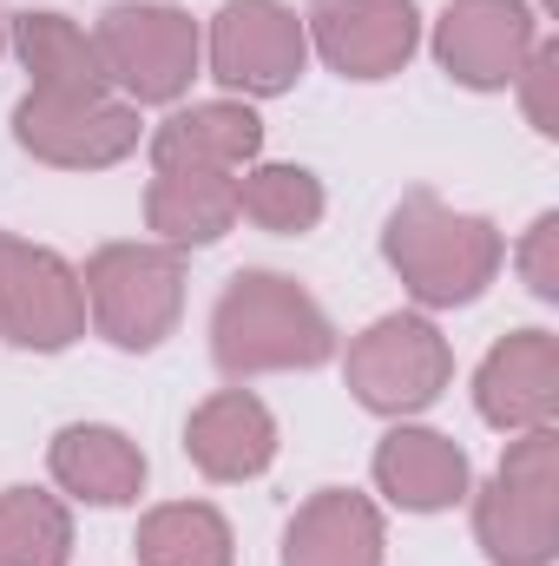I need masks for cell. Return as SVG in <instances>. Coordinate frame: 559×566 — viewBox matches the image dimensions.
Instances as JSON below:
<instances>
[{"label": "cell", "instance_id": "obj_1", "mask_svg": "<svg viewBox=\"0 0 559 566\" xmlns=\"http://www.w3.org/2000/svg\"><path fill=\"white\" fill-rule=\"evenodd\" d=\"M211 356L238 382L277 376V369H316L336 356V323L296 277L238 271L211 310Z\"/></svg>", "mask_w": 559, "mask_h": 566}, {"label": "cell", "instance_id": "obj_2", "mask_svg": "<svg viewBox=\"0 0 559 566\" xmlns=\"http://www.w3.org/2000/svg\"><path fill=\"white\" fill-rule=\"evenodd\" d=\"M382 258L421 310H454L500 277L507 238L494 231V218L454 211L434 191H409L382 224Z\"/></svg>", "mask_w": 559, "mask_h": 566}, {"label": "cell", "instance_id": "obj_3", "mask_svg": "<svg viewBox=\"0 0 559 566\" xmlns=\"http://www.w3.org/2000/svg\"><path fill=\"white\" fill-rule=\"evenodd\" d=\"M474 541L494 566H553L559 560V434L527 428L494 481L474 494Z\"/></svg>", "mask_w": 559, "mask_h": 566}, {"label": "cell", "instance_id": "obj_4", "mask_svg": "<svg viewBox=\"0 0 559 566\" xmlns=\"http://www.w3.org/2000/svg\"><path fill=\"white\" fill-rule=\"evenodd\" d=\"M86 310L113 349H158L184 310V251L171 244H99L80 271Z\"/></svg>", "mask_w": 559, "mask_h": 566}, {"label": "cell", "instance_id": "obj_5", "mask_svg": "<svg viewBox=\"0 0 559 566\" xmlns=\"http://www.w3.org/2000/svg\"><path fill=\"white\" fill-rule=\"evenodd\" d=\"M93 46H99L106 80L126 93V106H171L198 80V53H204L198 20L184 7H165V0L106 7L93 27Z\"/></svg>", "mask_w": 559, "mask_h": 566}, {"label": "cell", "instance_id": "obj_6", "mask_svg": "<svg viewBox=\"0 0 559 566\" xmlns=\"http://www.w3.org/2000/svg\"><path fill=\"white\" fill-rule=\"evenodd\" d=\"M342 376H349V396L369 409V416H421L428 402H441L447 376H454V349L447 336L415 316V310H395V316H376L349 356H342Z\"/></svg>", "mask_w": 559, "mask_h": 566}, {"label": "cell", "instance_id": "obj_7", "mask_svg": "<svg viewBox=\"0 0 559 566\" xmlns=\"http://www.w3.org/2000/svg\"><path fill=\"white\" fill-rule=\"evenodd\" d=\"M0 336L33 356H60L86 336V290L60 251L20 238L0 244Z\"/></svg>", "mask_w": 559, "mask_h": 566}, {"label": "cell", "instance_id": "obj_8", "mask_svg": "<svg viewBox=\"0 0 559 566\" xmlns=\"http://www.w3.org/2000/svg\"><path fill=\"white\" fill-rule=\"evenodd\" d=\"M309 33L283 0H224L211 20V80L244 99H277L303 80Z\"/></svg>", "mask_w": 559, "mask_h": 566}, {"label": "cell", "instance_id": "obj_9", "mask_svg": "<svg viewBox=\"0 0 559 566\" xmlns=\"http://www.w3.org/2000/svg\"><path fill=\"white\" fill-rule=\"evenodd\" d=\"M13 139L27 158L60 171H106L139 151V106L126 99H53L27 93L13 106Z\"/></svg>", "mask_w": 559, "mask_h": 566}, {"label": "cell", "instance_id": "obj_10", "mask_svg": "<svg viewBox=\"0 0 559 566\" xmlns=\"http://www.w3.org/2000/svg\"><path fill=\"white\" fill-rule=\"evenodd\" d=\"M534 46H540V20L527 0H447V13L434 20L441 73L474 93L514 86Z\"/></svg>", "mask_w": 559, "mask_h": 566}, {"label": "cell", "instance_id": "obj_11", "mask_svg": "<svg viewBox=\"0 0 559 566\" xmlns=\"http://www.w3.org/2000/svg\"><path fill=\"white\" fill-rule=\"evenodd\" d=\"M309 46L342 80H389L415 60L421 13L415 0H309L303 7Z\"/></svg>", "mask_w": 559, "mask_h": 566}, {"label": "cell", "instance_id": "obj_12", "mask_svg": "<svg viewBox=\"0 0 559 566\" xmlns=\"http://www.w3.org/2000/svg\"><path fill=\"white\" fill-rule=\"evenodd\" d=\"M474 409L494 428H553L559 416V336L547 329H514L487 349L474 369Z\"/></svg>", "mask_w": 559, "mask_h": 566}, {"label": "cell", "instance_id": "obj_13", "mask_svg": "<svg viewBox=\"0 0 559 566\" xmlns=\"http://www.w3.org/2000/svg\"><path fill=\"white\" fill-rule=\"evenodd\" d=\"M184 454L204 481H257L277 461V416L251 389H218L211 402L191 409Z\"/></svg>", "mask_w": 559, "mask_h": 566}, {"label": "cell", "instance_id": "obj_14", "mask_svg": "<svg viewBox=\"0 0 559 566\" xmlns=\"http://www.w3.org/2000/svg\"><path fill=\"white\" fill-rule=\"evenodd\" d=\"M467 448L441 428H389L376 441V488L402 507V514H441L454 501H467Z\"/></svg>", "mask_w": 559, "mask_h": 566}, {"label": "cell", "instance_id": "obj_15", "mask_svg": "<svg viewBox=\"0 0 559 566\" xmlns=\"http://www.w3.org/2000/svg\"><path fill=\"white\" fill-rule=\"evenodd\" d=\"M382 514L356 488L309 494L283 527V566H382Z\"/></svg>", "mask_w": 559, "mask_h": 566}, {"label": "cell", "instance_id": "obj_16", "mask_svg": "<svg viewBox=\"0 0 559 566\" xmlns=\"http://www.w3.org/2000/svg\"><path fill=\"white\" fill-rule=\"evenodd\" d=\"M46 468L53 481L73 494V501H93V507H126L145 494V454L133 434L106 422H73L53 434L46 448Z\"/></svg>", "mask_w": 559, "mask_h": 566}, {"label": "cell", "instance_id": "obj_17", "mask_svg": "<svg viewBox=\"0 0 559 566\" xmlns=\"http://www.w3.org/2000/svg\"><path fill=\"white\" fill-rule=\"evenodd\" d=\"M145 224L171 251L218 244L238 224V178L231 171H198V165H158V178L145 185Z\"/></svg>", "mask_w": 559, "mask_h": 566}, {"label": "cell", "instance_id": "obj_18", "mask_svg": "<svg viewBox=\"0 0 559 566\" xmlns=\"http://www.w3.org/2000/svg\"><path fill=\"white\" fill-rule=\"evenodd\" d=\"M264 151V119L238 99H204L171 113L151 133V165H198V171H244Z\"/></svg>", "mask_w": 559, "mask_h": 566}, {"label": "cell", "instance_id": "obj_19", "mask_svg": "<svg viewBox=\"0 0 559 566\" xmlns=\"http://www.w3.org/2000/svg\"><path fill=\"white\" fill-rule=\"evenodd\" d=\"M13 53L33 73V93L53 99H106V66L86 27H73L66 13H20L13 20Z\"/></svg>", "mask_w": 559, "mask_h": 566}, {"label": "cell", "instance_id": "obj_20", "mask_svg": "<svg viewBox=\"0 0 559 566\" xmlns=\"http://www.w3.org/2000/svg\"><path fill=\"white\" fill-rule=\"evenodd\" d=\"M133 554H139V566H231L238 541H231V521L218 507L171 501V507H151L139 521Z\"/></svg>", "mask_w": 559, "mask_h": 566}, {"label": "cell", "instance_id": "obj_21", "mask_svg": "<svg viewBox=\"0 0 559 566\" xmlns=\"http://www.w3.org/2000/svg\"><path fill=\"white\" fill-rule=\"evenodd\" d=\"M73 560V514L46 488L0 494V566H66Z\"/></svg>", "mask_w": 559, "mask_h": 566}, {"label": "cell", "instance_id": "obj_22", "mask_svg": "<svg viewBox=\"0 0 559 566\" xmlns=\"http://www.w3.org/2000/svg\"><path fill=\"white\" fill-rule=\"evenodd\" d=\"M238 218L271 238H303L323 224V178L303 165H257L238 178Z\"/></svg>", "mask_w": 559, "mask_h": 566}, {"label": "cell", "instance_id": "obj_23", "mask_svg": "<svg viewBox=\"0 0 559 566\" xmlns=\"http://www.w3.org/2000/svg\"><path fill=\"white\" fill-rule=\"evenodd\" d=\"M520 99H527V119H534V133H559V113H553V86H559V40H540L534 53H527V66H520Z\"/></svg>", "mask_w": 559, "mask_h": 566}, {"label": "cell", "instance_id": "obj_24", "mask_svg": "<svg viewBox=\"0 0 559 566\" xmlns=\"http://www.w3.org/2000/svg\"><path fill=\"white\" fill-rule=\"evenodd\" d=\"M520 277H527V290H534L540 303L559 296V211H540V218H534V231H527V244H520Z\"/></svg>", "mask_w": 559, "mask_h": 566}, {"label": "cell", "instance_id": "obj_25", "mask_svg": "<svg viewBox=\"0 0 559 566\" xmlns=\"http://www.w3.org/2000/svg\"><path fill=\"white\" fill-rule=\"evenodd\" d=\"M0 46H7V33H0Z\"/></svg>", "mask_w": 559, "mask_h": 566}, {"label": "cell", "instance_id": "obj_26", "mask_svg": "<svg viewBox=\"0 0 559 566\" xmlns=\"http://www.w3.org/2000/svg\"><path fill=\"white\" fill-rule=\"evenodd\" d=\"M0 244H7V231H0Z\"/></svg>", "mask_w": 559, "mask_h": 566}]
</instances>
